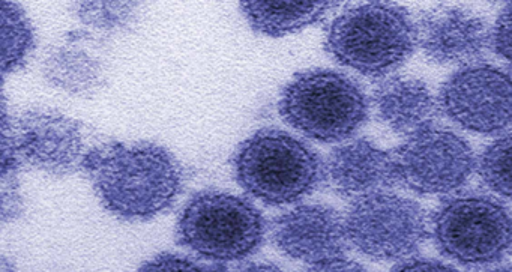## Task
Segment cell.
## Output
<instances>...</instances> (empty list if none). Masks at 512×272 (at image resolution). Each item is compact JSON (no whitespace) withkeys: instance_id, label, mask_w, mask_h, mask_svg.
<instances>
[{"instance_id":"1","label":"cell","mask_w":512,"mask_h":272,"mask_svg":"<svg viewBox=\"0 0 512 272\" xmlns=\"http://www.w3.org/2000/svg\"><path fill=\"white\" fill-rule=\"evenodd\" d=\"M83 169L104 208L122 220L154 218L182 190L181 166L154 143H104L86 152Z\"/></svg>"},{"instance_id":"2","label":"cell","mask_w":512,"mask_h":272,"mask_svg":"<svg viewBox=\"0 0 512 272\" xmlns=\"http://www.w3.org/2000/svg\"><path fill=\"white\" fill-rule=\"evenodd\" d=\"M418 31L398 5L370 2L341 13L326 32L329 55L367 77L388 76L412 56Z\"/></svg>"},{"instance_id":"3","label":"cell","mask_w":512,"mask_h":272,"mask_svg":"<svg viewBox=\"0 0 512 272\" xmlns=\"http://www.w3.org/2000/svg\"><path fill=\"white\" fill-rule=\"evenodd\" d=\"M233 169L250 196L271 206L304 199L325 175L322 160L307 143L275 128L248 137L236 151Z\"/></svg>"},{"instance_id":"4","label":"cell","mask_w":512,"mask_h":272,"mask_svg":"<svg viewBox=\"0 0 512 272\" xmlns=\"http://www.w3.org/2000/svg\"><path fill=\"white\" fill-rule=\"evenodd\" d=\"M284 121L317 142L352 137L368 118V100L358 83L337 71L311 70L293 77L281 92Z\"/></svg>"},{"instance_id":"5","label":"cell","mask_w":512,"mask_h":272,"mask_svg":"<svg viewBox=\"0 0 512 272\" xmlns=\"http://www.w3.org/2000/svg\"><path fill=\"white\" fill-rule=\"evenodd\" d=\"M178 242L215 263L247 259L262 244L265 220L259 209L221 191H202L191 197L176 229Z\"/></svg>"},{"instance_id":"6","label":"cell","mask_w":512,"mask_h":272,"mask_svg":"<svg viewBox=\"0 0 512 272\" xmlns=\"http://www.w3.org/2000/svg\"><path fill=\"white\" fill-rule=\"evenodd\" d=\"M433 238L439 250L455 262L491 265L512 250V217L493 197L463 194L437 209Z\"/></svg>"},{"instance_id":"7","label":"cell","mask_w":512,"mask_h":272,"mask_svg":"<svg viewBox=\"0 0 512 272\" xmlns=\"http://www.w3.org/2000/svg\"><path fill=\"white\" fill-rule=\"evenodd\" d=\"M86 154L80 125L52 110H26L2 118V173L34 167L50 175L64 176L83 169Z\"/></svg>"},{"instance_id":"8","label":"cell","mask_w":512,"mask_h":272,"mask_svg":"<svg viewBox=\"0 0 512 272\" xmlns=\"http://www.w3.org/2000/svg\"><path fill=\"white\" fill-rule=\"evenodd\" d=\"M344 221L350 244L379 260L410 256L428 232L424 209L418 203L386 191L356 199Z\"/></svg>"},{"instance_id":"9","label":"cell","mask_w":512,"mask_h":272,"mask_svg":"<svg viewBox=\"0 0 512 272\" xmlns=\"http://www.w3.org/2000/svg\"><path fill=\"white\" fill-rule=\"evenodd\" d=\"M392 155L397 182L425 196L454 193L469 181L476 164L466 140L436 127L407 137Z\"/></svg>"},{"instance_id":"10","label":"cell","mask_w":512,"mask_h":272,"mask_svg":"<svg viewBox=\"0 0 512 272\" xmlns=\"http://www.w3.org/2000/svg\"><path fill=\"white\" fill-rule=\"evenodd\" d=\"M439 104L464 130L500 133L512 124V74L494 65H466L446 80Z\"/></svg>"},{"instance_id":"11","label":"cell","mask_w":512,"mask_h":272,"mask_svg":"<svg viewBox=\"0 0 512 272\" xmlns=\"http://www.w3.org/2000/svg\"><path fill=\"white\" fill-rule=\"evenodd\" d=\"M271 232L284 254L311 265L343 257L349 242L344 218L323 205H301L280 215Z\"/></svg>"},{"instance_id":"12","label":"cell","mask_w":512,"mask_h":272,"mask_svg":"<svg viewBox=\"0 0 512 272\" xmlns=\"http://www.w3.org/2000/svg\"><path fill=\"white\" fill-rule=\"evenodd\" d=\"M418 44L428 59L442 65L467 64L491 44V32L481 17L457 7L427 11L416 23Z\"/></svg>"},{"instance_id":"13","label":"cell","mask_w":512,"mask_h":272,"mask_svg":"<svg viewBox=\"0 0 512 272\" xmlns=\"http://www.w3.org/2000/svg\"><path fill=\"white\" fill-rule=\"evenodd\" d=\"M325 172L338 193L355 200L385 191L397 182L394 155L368 140H353L335 148Z\"/></svg>"},{"instance_id":"14","label":"cell","mask_w":512,"mask_h":272,"mask_svg":"<svg viewBox=\"0 0 512 272\" xmlns=\"http://www.w3.org/2000/svg\"><path fill=\"white\" fill-rule=\"evenodd\" d=\"M374 106L391 130L407 137L431 127L437 109L428 86L410 77L383 82L374 92Z\"/></svg>"},{"instance_id":"15","label":"cell","mask_w":512,"mask_h":272,"mask_svg":"<svg viewBox=\"0 0 512 272\" xmlns=\"http://www.w3.org/2000/svg\"><path fill=\"white\" fill-rule=\"evenodd\" d=\"M43 71L50 85L80 97L95 94L106 83V67L100 56L79 44L74 35L71 41L50 52Z\"/></svg>"},{"instance_id":"16","label":"cell","mask_w":512,"mask_h":272,"mask_svg":"<svg viewBox=\"0 0 512 272\" xmlns=\"http://www.w3.org/2000/svg\"><path fill=\"white\" fill-rule=\"evenodd\" d=\"M331 2H242L241 11L254 31L283 37L319 22Z\"/></svg>"},{"instance_id":"17","label":"cell","mask_w":512,"mask_h":272,"mask_svg":"<svg viewBox=\"0 0 512 272\" xmlns=\"http://www.w3.org/2000/svg\"><path fill=\"white\" fill-rule=\"evenodd\" d=\"M2 74L14 73L26 64L34 49V29L19 5L2 2Z\"/></svg>"},{"instance_id":"18","label":"cell","mask_w":512,"mask_h":272,"mask_svg":"<svg viewBox=\"0 0 512 272\" xmlns=\"http://www.w3.org/2000/svg\"><path fill=\"white\" fill-rule=\"evenodd\" d=\"M478 170L490 190L512 200V133L499 137L482 152Z\"/></svg>"},{"instance_id":"19","label":"cell","mask_w":512,"mask_h":272,"mask_svg":"<svg viewBox=\"0 0 512 272\" xmlns=\"http://www.w3.org/2000/svg\"><path fill=\"white\" fill-rule=\"evenodd\" d=\"M137 7L133 2H80L74 11L89 28L109 34L130 28L136 20Z\"/></svg>"},{"instance_id":"20","label":"cell","mask_w":512,"mask_h":272,"mask_svg":"<svg viewBox=\"0 0 512 272\" xmlns=\"http://www.w3.org/2000/svg\"><path fill=\"white\" fill-rule=\"evenodd\" d=\"M137 272H218V268L203 265L190 257L163 253L146 262Z\"/></svg>"},{"instance_id":"21","label":"cell","mask_w":512,"mask_h":272,"mask_svg":"<svg viewBox=\"0 0 512 272\" xmlns=\"http://www.w3.org/2000/svg\"><path fill=\"white\" fill-rule=\"evenodd\" d=\"M491 46L500 58L512 65V4L506 5L497 17L491 32Z\"/></svg>"},{"instance_id":"22","label":"cell","mask_w":512,"mask_h":272,"mask_svg":"<svg viewBox=\"0 0 512 272\" xmlns=\"http://www.w3.org/2000/svg\"><path fill=\"white\" fill-rule=\"evenodd\" d=\"M22 196H20L17 172L2 173V220L14 221L22 214Z\"/></svg>"},{"instance_id":"23","label":"cell","mask_w":512,"mask_h":272,"mask_svg":"<svg viewBox=\"0 0 512 272\" xmlns=\"http://www.w3.org/2000/svg\"><path fill=\"white\" fill-rule=\"evenodd\" d=\"M392 272H458L446 263L433 259H410L400 263Z\"/></svg>"},{"instance_id":"24","label":"cell","mask_w":512,"mask_h":272,"mask_svg":"<svg viewBox=\"0 0 512 272\" xmlns=\"http://www.w3.org/2000/svg\"><path fill=\"white\" fill-rule=\"evenodd\" d=\"M307 272H368L364 266L346 257H338V259L328 260V262L317 263L311 265Z\"/></svg>"},{"instance_id":"25","label":"cell","mask_w":512,"mask_h":272,"mask_svg":"<svg viewBox=\"0 0 512 272\" xmlns=\"http://www.w3.org/2000/svg\"><path fill=\"white\" fill-rule=\"evenodd\" d=\"M238 272H284L278 266L271 265V263H251L245 268L239 269Z\"/></svg>"},{"instance_id":"26","label":"cell","mask_w":512,"mask_h":272,"mask_svg":"<svg viewBox=\"0 0 512 272\" xmlns=\"http://www.w3.org/2000/svg\"><path fill=\"white\" fill-rule=\"evenodd\" d=\"M487 272H512V263L496 266V268L488 269Z\"/></svg>"},{"instance_id":"27","label":"cell","mask_w":512,"mask_h":272,"mask_svg":"<svg viewBox=\"0 0 512 272\" xmlns=\"http://www.w3.org/2000/svg\"><path fill=\"white\" fill-rule=\"evenodd\" d=\"M2 272H17L14 266L8 262V259L2 260Z\"/></svg>"}]
</instances>
